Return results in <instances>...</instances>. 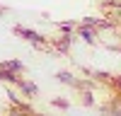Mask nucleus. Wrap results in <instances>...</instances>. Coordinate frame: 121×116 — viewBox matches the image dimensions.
I'll use <instances>...</instances> for the list:
<instances>
[{
  "mask_svg": "<svg viewBox=\"0 0 121 116\" xmlns=\"http://www.w3.org/2000/svg\"><path fill=\"white\" fill-rule=\"evenodd\" d=\"M80 36H82L87 44H95V41H97V32H95L92 27H85V24L80 27Z\"/></svg>",
  "mask_w": 121,
  "mask_h": 116,
  "instance_id": "3",
  "label": "nucleus"
},
{
  "mask_svg": "<svg viewBox=\"0 0 121 116\" xmlns=\"http://www.w3.org/2000/svg\"><path fill=\"white\" fill-rule=\"evenodd\" d=\"M17 85L22 87V92H24L27 97H36V94H39V87H36L34 82H27V80H19Z\"/></svg>",
  "mask_w": 121,
  "mask_h": 116,
  "instance_id": "2",
  "label": "nucleus"
},
{
  "mask_svg": "<svg viewBox=\"0 0 121 116\" xmlns=\"http://www.w3.org/2000/svg\"><path fill=\"white\" fill-rule=\"evenodd\" d=\"M116 82H119V85H121V75H119V77H116Z\"/></svg>",
  "mask_w": 121,
  "mask_h": 116,
  "instance_id": "8",
  "label": "nucleus"
},
{
  "mask_svg": "<svg viewBox=\"0 0 121 116\" xmlns=\"http://www.w3.org/2000/svg\"><path fill=\"white\" fill-rule=\"evenodd\" d=\"M0 68H5V70H12V73H22V68H24V65L19 63V61H5Z\"/></svg>",
  "mask_w": 121,
  "mask_h": 116,
  "instance_id": "5",
  "label": "nucleus"
},
{
  "mask_svg": "<svg viewBox=\"0 0 121 116\" xmlns=\"http://www.w3.org/2000/svg\"><path fill=\"white\" fill-rule=\"evenodd\" d=\"M53 104H56V106H60V109H65V106H68V102H65V99H53Z\"/></svg>",
  "mask_w": 121,
  "mask_h": 116,
  "instance_id": "7",
  "label": "nucleus"
},
{
  "mask_svg": "<svg viewBox=\"0 0 121 116\" xmlns=\"http://www.w3.org/2000/svg\"><path fill=\"white\" fill-rule=\"evenodd\" d=\"M58 80L65 82V85H75V77L70 75V73H58Z\"/></svg>",
  "mask_w": 121,
  "mask_h": 116,
  "instance_id": "6",
  "label": "nucleus"
},
{
  "mask_svg": "<svg viewBox=\"0 0 121 116\" xmlns=\"http://www.w3.org/2000/svg\"><path fill=\"white\" fill-rule=\"evenodd\" d=\"M15 34H19L22 39H27V41H32V44H36V46H44V36L39 34V32H34V29H27V27H15Z\"/></svg>",
  "mask_w": 121,
  "mask_h": 116,
  "instance_id": "1",
  "label": "nucleus"
},
{
  "mask_svg": "<svg viewBox=\"0 0 121 116\" xmlns=\"http://www.w3.org/2000/svg\"><path fill=\"white\" fill-rule=\"evenodd\" d=\"M12 116H19V114H12Z\"/></svg>",
  "mask_w": 121,
  "mask_h": 116,
  "instance_id": "9",
  "label": "nucleus"
},
{
  "mask_svg": "<svg viewBox=\"0 0 121 116\" xmlns=\"http://www.w3.org/2000/svg\"><path fill=\"white\" fill-rule=\"evenodd\" d=\"M0 80L3 82H19V77H17V73H12V70H5V68H0Z\"/></svg>",
  "mask_w": 121,
  "mask_h": 116,
  "instance_id": "4",
  "label": "nucleus"
}]
</instances>
